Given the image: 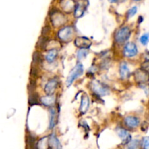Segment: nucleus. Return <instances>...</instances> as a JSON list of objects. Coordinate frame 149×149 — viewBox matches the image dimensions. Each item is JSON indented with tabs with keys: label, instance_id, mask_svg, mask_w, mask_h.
Listing matches in <instances>:
<instances>
[{
	"label": "nucleus",
	"instance_id": "nucleus-13",
	"mask_svg": "<svg viewBox=\"0 0 149 149\" xmlns=\"http://www.w3.org/2000/svg\"><path fill=\"white\" fill-rule=\"evenodd\" d=\"M120 76L122 79H126V78H127L129 76V68H128L127 65L126 63H122L120 65Z\"/></svg>",
	"mask_w": 149,
	"mask_h": 149
},
{
	"label": "nucleus",
	"instance_id": "nucleus-21",
	"mask_svg": "<svg viewBox=\"0 0 149 149\" xmlns=\"http://www.w3.org/2000/svg\"><path fill=\"white\" fill-rule=\"evenodd\" d=\"M47 39L45 36H42V37L39 38V42H38V45L39 47L42 49H44L45 46H46V44H47Z\"/></svg>",
	"mask_w": 149,
	"mask_h": 149
},
{
	"label": "nucleus",
	"instance_id": "nucleus-20",
	"mask_svg": "<svg viewBox=\"0 0 149 149\" xmlns=\"http://www.w3.org/2000/svg\"><path fill=\"white\" fill-rule=\"evenodd\" d=\"M87 54H88V51L86 49H82V50L78 51L77 57L79 60H82L84 58H85L86 56L87 55Z\"/></svg>",
	"mask_w": 149,
	"mask_h": 149
},
{
	"label": "nucleus",
	"instance_id": "nucleus-2",
	"mask_svg": "<svg viewBox=\"0 0 149 149\" xmlns=\"http://www.w3.org/2000/svg\"><path fill=\"white\" fill-rule=\"evenodd\" d=\"M131 31L128 27H124L119 30L115 35V39L118 43H124L130 36Z\"/></svg>",
	"mask_w": 149,
	"mask_h": 149
},
{
	"label": "nucleus",
	"instance_id": "nucleus-6",
	"mask_svg": "<svg viewBox=\"0 0 149 149\" xmlns=\"http://www.w3.org/2000/svg\"><path fill=\"white\" fill-rule=\"evenodd\" d=\"M75 45L78 47H81L82 49L88 48L91 46L92 42L87 38L84 37V36H81V37L76 38L75 40Z\"/></svg>",
	"mask_w": 149,
	"mask_h": 149
},
{
	"label": "nucleus",
	"instance_id": "nucleus-18",
	"mask_svg": "<svg viewBox=\"0 0 149 149\" xmlns=\"http://www.w3.org/2000/svg\"><path fill=\"white\" fill-rule=\"evenodd\" d=\"M27 148L28 149H36V145H35V139L31 135H28L27 137Z\"/></svg>",
	"mask_w": 149,
	"mask_h": 149
},
{
	"label": "nucleus",
	"instance_id": "nucleus-3",
	"mask_svg": "<svg viewBox=\"0 0 149 149\" xmlns=\"http://www.w3.org/2000/svg\"><path fill=\"white\" fill-rule=\"evenodd\" d=\"M92 89L96 94L102 96L108 95L109 93V89L107 86L104 85L100 82L96 81L92 83Z\"/></svg>",
	"mask_w": 149,
	"mask_h": 149
},
{
	"label": "nucleus",
	"instance_id": "nucleus-17",
	"mask_svg": "<svg viewBox=\"0 0 149 149\" xmlns=\"http://www.w3.org/2000/svg\"><path fill=\"white\" fill-rule=\"evenodd\" d=\"M56 113L54 109L50 110V129H53L56 124Z\"/></svg>",
	"mask_w": 149,
	"mask_h": 149
},
{
	"label": "nucleus",
	"instance_id": "nucleus-26",
	"mask_svg": "<svg viewBox=\"0 0 149 149\" xmlns=\"http://www.w3.org/2000/svg\"><path fill=\"white\" fill-rule=\"evenodd\" d=\"M143 149H149V142L148 138L146 137L143 138Z\"/></svg>",
	"mask_w": 149,
	"mask_h": 149
},
{
	"label": "nucleus",
	"instance_id": "nucleus-10",
	"mask_svg": "<svg viewBox=\"0 0 149 149\" xmlns=\"http://www.w3.org/2000/svg\"><path fill=\"white\" fill-rule=\"evenodd\" d=\"M124 122H125L126 125L129 127L135 128L137 126H138L140 121H139V119L137 117L130 116V117H126Z\"/></svg>",
	"mask_w": 149,
	"mask_h": 149
},
{
	"label": "nucleus",
	"instance_id": "nucleus-8",
	"mask_svg": "<svg viewBox=\"0 0 149 149\" xmlns=\"http://www.w3.org/2000/svg\"><path fill=\"white\" fill-rule=\"evenodd\" d=\"M135 78H136L137 82H146L148 81V72L143 70V69L137 71L135 72Z\"/></svg>",
	"mask_w": 149,
	"mask_h": 149
},
{
	"label": "nucleus",
	"instance_id": "nucleus-15",
	"mask_svg": "<svg viewBox=\"0 0 149 149\" xmlns=\"http://www.w3.org/2000/svg\"><path fill=\"white\" fill-rule=\"evenodd\" d=\"M57 55H58V51L56 50H51L47 53V55H46L45 58H46V60H47L49 63H51L55 61V59L56 58Z\"/></svg>",
	"mask_w": 149,
	"mask_h": 149
},
{
	"label": "nucleus",
	"instance_id": "nucleus-28",
	"mask_svg": "<svg viewBox=\"0 0 149 149\" xmlns=\"http://www.w3.org/2000/svg\"><path fill=\"white\" fill-rule=\"evenodd\" d=\"M110 1H111V2H117V0H110Z\"/></svg>",
	"mask_w": 149,
	"mask_h": 149
},
{
	"label": "nucleus",
	"instance_id": "nucleus-4",
	"mask_svg": "<svg viewBox=\"0 0 149 149\" xmlns=\"http://www.w3.org/2000/svg\"><path fill=\"white\" fill-rule=\"evenodd\" d=\"M73 35V29L71 27H65L60 30L58 32V36L61 40L64 42L70 41Z\"/></svg>",
	"mask_w": 149,
	"mask_h": 149
},
{
	"label": "nucleus",
	"instance_id": "nucleus-19",
	"mask_svg": "<svg viewBox=\"0 0 149 149\" xmlns=\"http://www.w3.org/2000/svg\"><path fill=\"white\" fill-rule=\"evenodd\" d=\"M30 105H36L38 104V95L37 94L31 93L29 96V100H28Z\"/></svg>",
	"mask_w": 149,
	"mask_h": 149
},
{
	"label": "nucleus",
	"instance_id": "nucleus-9",
	"mask_svg": "<svg viewBox=\"0 0 149 149\" xmlns=\"http://www.w3.org/2000/svg\"><path fill=\"white\" fill-rule=\"evenodd\" d=\"M117 133H118L119 136L122 139V141L124 144H127V143H129L131 141V135H129V132L124 129H119L117 130Z\"/></svg>",
	"mask_w": 149,
	"mask_h": 149
},
{
	"label": "nucleus",
	"instance_id": "nucleus-22",
	"mask_svg": "<svg viewBox=\"0 0 149 149\" xmlns=\"http://www.w3.org/2000/svg\"><path fill=\"white\" fill-rule=\"evenodd\" d=\"M41 61V55L39 52H35L33 55V63L34 64H37Z\"/></svg>",
	"mask_w": 149,
	"mask_h": 149
},
{
	"label": "nucleus",
	"instance_id": "nucleus-23",
	"mask_svg": "<svg viewBox=\"0 0 149 149\" xmlns=\"http://www.w3.org/2000/svg\"><path fill=\"white\" fill-rule=\"evenodd\" d=\"M138 140H131L128 145V149H137L138 147Z\"/></svg>",
	"mask_w": 149,
	"mask_h": 149
},
{
	"label": "nucleus",
	"instance_id": "nucleus-16",
	"mask_svg": "<svg viewBox=\"0 0 149 149\" xmlns=\"http://www.w3.org/2000/svg\"><path fill=\"white\" fill-rule=\"evenodd\" d=\"M36 148H37V149H48L49 144H48V139H47V138H42V140H39Z\"/></svg>",
	"mask_w": 149,
	"mask_h": 149
},
{
	"label": "nucleus",
	"instance_id": "nucleus-25",
	"mask_svg": "<svg viewBox=\"0 0 149 149\" xmlns=\"http://www.w3.org/2000/svg\"><path fill=\"white\" fill-rule=\"evenodd\" d=\"M136 13H137V7H132V9H130L129 11H128L127 17L128 18L132 17V16H134L135 14H136Z\"/></svg>",
	"mask_w": 149,
	"mask_h": 149
},
{
	"label": "nucleus",
	"instance_id": "nucleus-12",
	"mask_svg": "<svg viewBox=\"0 0 149 149\" xmlns=\"http://www.w3.org/2000/svg\"><path fill=\"white\" fill-rule=\"evenodd\" d=\"M89 103H90V101H89L88 97L86 95H84L82 97L81 106H80V109H79V111L81 113H84L85 112H87L89 108Z\"/></svg>",
	"mask_w": 149,
	"mask_h": 149
},
{
	"label": "nucleus",
	"instance_id": "nucleus-11",
	"mask_svg": "<svg viewBox=\"0 0 149 149\" xmlns=\"http://www.w3.org/2000/svg\"><path fill=\"white\" fill-rule=\"evenodd\" d=\"M49 147L51 149H61V146L58 139L54 135H52L50 137V139H48Z\"/></svg>",
	"mask_w": 149,
	"mask_h": 149
},
{
	"label": "nucleus",
	"instance_id": "nucleus-5",
	"mask_svg": "<svg viewBox=\"0 0 149 149\" xmlns=\"http://www.w3.org/2000/svg\"><path fill=\"white\" fill-rule=\"evenodd\" d=\"M138 53L137 46L134 43L129 42L125 45L124 48V54L127 58H132L136 55Z\"/></svg>",
	"mask_w": 149,
	"mask_h": 149
},
{
	"label": "nucleus",
	"instance_id": "nucleus-24",
	"mask_svg": "<svg viewBox=\"0 0 149 149\" xmlns=\"http://www.w3.org/2000/svg\"><path fill=\"white\" fill-rule=\"evenodd\" d=\"M140 42H141L142 44L143 45H146L148 42V34H143V36L140 37Z\"/></svg>",
	"mask_w": 149,
	"mask_h": 149
},
{
	"label": "nucleus",
	"instance_id": "nucleus-7",
	"mask_svg": "<svg viewBox=\"0 0 149 149\" xmlns=\"http://www.w3.org/2000/svg\"><path fill=\"white\" fill-rule=\"evenodd\" d=\"M58 86V81L56 79H51L45 85L44 91L47 95H53L56 87Z\"/></svg>",
	"mask_w": 149,
	"mask_h": 149
},
{
	"label": "nucleus",
	"instance_id": "nucleus-1",
	"mask_svg": "<svg viewBox=\"0 0 149 149\" xmlns=\"http://www.w3.org/2000/svg\"><path fill=\"white\" fill-rule=\"evenodd\" d=\"M83 71H84V68H83V65L81 63H78L76 66L74 67L73 70L71 71L70 74L67 78V82L66 84L67 86H70L71 84L73 83V82L74 81L75 79H77L79 76H81L83 73Z\"/></svg>",
	"mask_w": 149,
	"mask_h": 149
},
{
	"label": "nucleus",
	"instance_id": "nucleus-27",
	"mask_svg": "<svg viewBox=\"0 0 149 149\" xmlns=\"http://www.w3.org/2000/svg\"><path fill=\"white\" fill-rule=\"evenodd\" d=\"M139 19H140V20H139V23H141V21L143 20V18H142L141 16H140V18H139Z\"/></svg>",
	"mask_w": 149,
	"mask_h": 149
},
{
	"label": "nucleus",
	"instance_id": "nucleus-29",
	"mask_svg": "<svg viewBox=\"0 0 149 149\" xmlns=\"http://www.w3.org/2000/svg\"><path fill=\"white\" fill-rule=\"evenodd\" d=\"M135 1H140V0H135Z\"/></svg>",
	"mask_w": 149,
	"mask_h": 149
},
{
	"label": "nucleus",
	"instance_id": "nucleus-14",
	"mask_svg": "<svg viewBox=\"0 0 149 149\" xmlns=\"http://www.w3.org/2000/svg\"><path fill=\"white\" fill-rule=\"evenodd\" d=\"M41 102L45 106H49L54 104L55 102V98L53 95H47V96L44 97V98H42L41 99Z\"/></svg>",
	"mask_w": 149,
	"mask_h": 149
}]
</instances>
